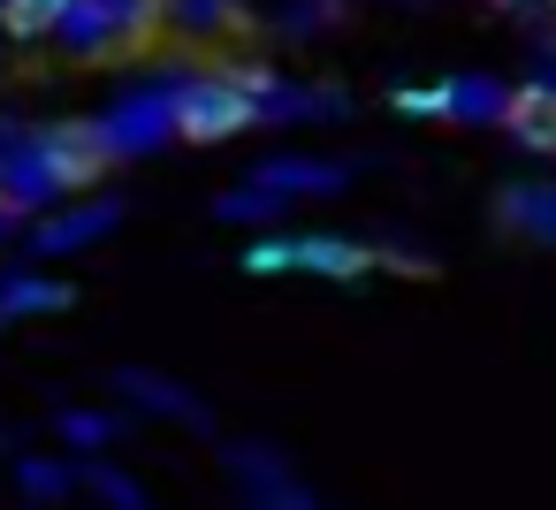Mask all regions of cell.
<instances>
[{
	"mask_svg": "<svg viewBox=\"0 0 556 510\" xmlns=\"http://www.w3.org/2000/svg\"><path fill=\"white\" fill-rule=\"evenodd\" d=\"M252 123H260V107L244 100L237 77H184V85H168V138H184V145H229Z\"/></svg>",
	"mask_w": 556,
	"mask_h": 510,
	"instance_id": "obj_1",
	"label": "cell"
},
{
	"mask_svg": "<svg viewBox=\"0 0 556 510\" xmlns=\"http://www.w3.org/2000/svg\"><path fill=\"white\" fill-rule=\"evenodd\" d=\"M244 267H252V275H290V267H305V275H328V282H358V275L374 267V252L351 244V237H267V244L244 252Z\"/></svg>",
	"mask_w": 556,
	"mask_h": 510,
	"instance_id": "obj_2",
	"label": "cell"
},
{
	"mask_svg": "<svg viewBox=\"0 0 556 510\" xmlns=\"http://www.w3.org/2000/svg\"><path fill=\"white\" fill-rule=\"evenodd\" d=\"M31 153H39V168L54 176V191H85L100 168H115V153H108L100 123H54V130H39V138H31Z\"/></svg>",
	"mask_w": 556,
	"mask_h": 510,
	"instance_id": "obj_3",
	"label": "cell"
},
{
	"mask_svg": "<svg viewBox=\"0 0 556 510\" xmlns=\"http://www.w3.org/2000/svg\"><path fill=\"white\" fill-rule=\"evenodd\" d=\"M100 138H108V153H115V161L153 153V145L168 138V92H130L115 115H100Z\"/></svg>",
	"mask_w": 556,
	"mask_h": 510,
	"instance_id": "obj_4",
	"label": "cell"
},
{
	"mask_svg": "<svg viewBox=\"0 0 556 510\" xmlns=\"http://www.w3.org/2000/svg\"><path fill=\"white\" fill-rule=\"evenodd\" d=\"M503 130H510V145H526L533 161H556V85H548V77L518 85V92L503 100Z\"/></svg>",
	"mask_w": 556,
	"mask_h": 510,
	"instance_id": "obj_5",
	"label": "cell"
},
{
	"mask_svg": "<svg viewBox=\"0 0 556 510\" xmlns=\"http://www.w3.org/2000/svg\"><path fill=\"white\" fill-rule=\"evenodd\" d=\"M495 214H503L510 229H526L533 244H556V183H510V191L495 199Z\"/></svg>",
	"mask_w": 556,
	"mask_h": 510,
	"instance_id": "obj_6",
	"label": "cell"
},
{
	"mask_svg": "<svg viewBox=\"0 0 556 510\" xmlns=\"http://www.w3.org/2000/svg\"><path fill=\"white\" fill-rule=\"evenodd\" d=\"M252 183H260V191H275V199H313V191H336V183H343V168H328V161H267Z\"/></svg>",
	"mask_w": 556,
	"mask_h": 510,
	"instance_id": "obj_7",
	"label": "cell"
},
{
	"mask_svg": "<svg viewBox=\"0 0 556 510\" xmlns=\"http://www.w3.org/2000/svg\"><path fill=\"white\" fill-rule=\"evenodd\" d=\"M123 396H138L146 411H161V419H184V426H206V404L191 396V388H176V381H161V373H123Z\"/></svg>",
	"mask_w": 556,
	"mask_h": 510,
	"instance_id": "obj_8",
	"label": "cell"
},
{
	"mask_svg": "<svg viewBox=\"0 0 556 510\" xmlns=\"http://www.w3.org/2000/svg\"><path fill=\"white\" fill-rule=\"evenodd\" d=\"M70 305V282L54 275H9L0 282V320H31V313H62Z\"/></svg>",
	"mask_w": 556,
	"mask_h": 510,
	"instance_id": "obj_9",
	"label": "cell"
},
{
	"mask_svg": "<svg viewBox=\"0 0 556 510\" xmlns=\"http://www.w3.org/2000/svg\"><path fill=\"white\" fill-rule=\"evenodd\" d=\"M503 100L495 77H450V123H503Z\"/></svg>",
	"mask_w": 556,
	"mask_h": 510,
	"instance_id": "obj_10",
	"label": "cell"
},
{
	"mask_svg": "<svg viewBox=\"0 0 556 510\" xmlns=\"http://www.w3.org/2000/svg\"><path fill=\"white\" fill-rule=\"evenodd\" d=\"M108 221H115V206H77V214H62V221L39 229V252H77V244L108 237Z\"/></svg>",
	"mask_w": 556,
	"mask_h": 510,
	"instance_id": "obj_11",
	"label": "cell"
},
{
	"mask_svg": "<svg viewBox=\"0 0 556 510\" xmlns=\"http://www.w3.org/2000/svg\"><path fill=\"white\" fill-rule=\"evenodd\" d=\"M16 487H24L31 502H62V495L77 487V464H70V457H24V464H16Z\"/></svg>",
	"mask_w": 556,
	"mask_h": 510,
	"instance_id": "obj_12",
	"label": "cell"
},
{
	"mask_svg": "<svg viewBox=\"0 0 556 510\" xmlns=\"http://www.w3.org/2000/svg\"><path fill=\"white\" fill-rule=\"evenodd\" d=\"M62 9L70 0H0V31L9 39H47L62 24Z\"/></svg>",
	"mask_w": 556,
	"mask_h": 510,
	"instance_id": "obj_13",
	"label": "cell"
},
{
	"mask_svg": "<svg viewBox=\"0 0 556 510\" xmlns=\"http://www.w3.org/2000/svg\"><path fill=\"white\" fill-rule=\"evenodd\" d=\"M77 480H85L108 510H146V487H138L130 472H115V464H77Z\"/></svg>",
	"mask_w": 556,
	"mask_h": 510,
	"instance_id": "obj_14",
	"label": "cell"
},
{
	"mask_svg": "<svg viewBox=\"0 0 556 510\" xmlns=\"http://www.w3.org/2000/svg\"><path fill=\"white\" fill-rule=\"evenodd\" d=\"M161 16L176 31H222V24H237V0H168Z\"/></svg>",
	"mask_w": 556,
	"mask_h": 510,
	"instance_id": "obj_15",
	"label": "cell"
},
{
	"mask_svg": "<svg viewBox=\"0 0 556 510\" xmlns=\"http://www.w3.org/2000/svg\"><path fill=\"white\" fill-rule=\"evenodd\" d=\"M389 100H396V115H412V123L450 115V85H404V92H389Z\"/></svg>",
	"mask_w": 556,
	"mask_h": 510,
	"instance_id": "obj_16",
	"label": "cell"
},
{
	"mask_svg": "<svg viewBox=\"0 0 556 510\" xmlns=\"http://www.w3.org/2000/svg\"><path fill=\"white\" fill-rule=\"evenodd\" d=\"M62 442L70 449H100V442H115V419L108 411H62Z\"/></svg>",
	"mask_w": 556,
	"mask_h": 510,
	"instance_id": "obj_17",
	"label": "cell"
},
{
	"mask_svg": "<svg viewBox=\"0 0 556 510\" xmlns=\"http://www.w3.org/2000/svg\"><path fill=\"white\" fill-rule=\"evenodd\" d=\"M222 214H229V221H275V214H282V199H275V191H260V183H244V191H229V199H222Z\"/></svg>",
	"mask_w": 556,
	"mask_h": 510,
	"instance_id": "obj_18",
	"label": "cell"
}]
</instances>
